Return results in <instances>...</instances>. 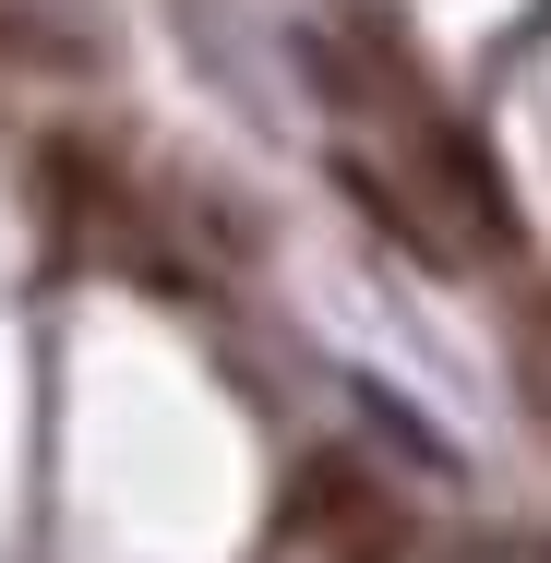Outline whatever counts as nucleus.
<instances>
[{
    "mask_svg": "<svg viewBox=\"0 0 551 563\" xmlns=\"http://www.w3.org/2000/svg\"><path fill=\"white\" fill-rule=\"evenodd\" d=\"M420 144H432V180L455 192V217L480 228V240H516V205H504V168L480 156V132H455V120H432Z\"/></svg>",
    "mask_w": 551,
    "mask_h": 563,
    "instance_id": "obj_1",
    "label": "nucleus"
}]
</instances>
